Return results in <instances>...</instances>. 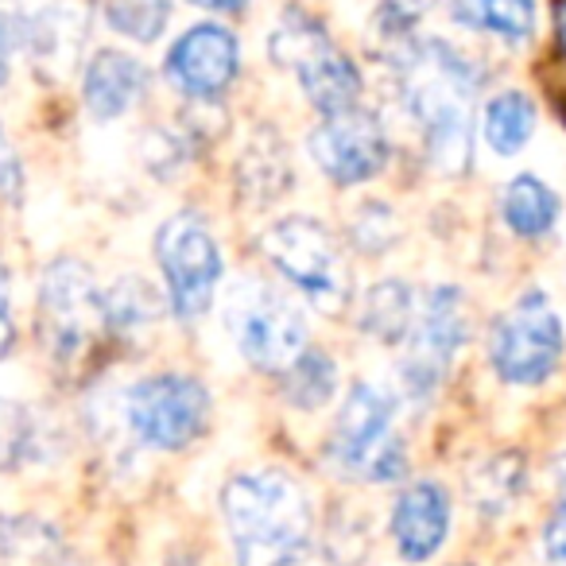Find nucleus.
Returning <instances> with one entry per match:
<instances>
[{
    "label": "nucleus",
    "instance_id": "nucleus-1",
    "mask_svg": "<svg viewBox=\"0 0 566 566\" xmlns=\"http://www.w3.org/2000/svg\"><path fill=\"white\" fill-rule=\"evenodd\" d=\"M403 109L423 133L427 159L442 175H462L473 159V94L481 74L442 40H408L392 48Z\"/></svg>",
    "mask_w": 566,
    "mask_h": 566
},
{
    "label": "nucleus",
    "instance_id": "nucleus-2",
    "mask_svg": "<svg viewBox=\"0 0 566 566\" xmlns=\"http://www.w3.org/2000/svg\"><path fill=\"white\" fill-rule=\"evenodd\" d=\"M218 504L237 566H295L311 551L315 504L292 473H233Z\"/></svg>",
    "mask_w": 566,
    "mask_h": 566
},
{
    "label": "nucleus",
    "instance_id": "nucleus-3",
    "mask_svg": "<svg viewBox=\"0 0 566 566\" xmlns=\"http://www.w3.org/2000/svg\"><path fill=\"white\" fill-rule=\"evenodd\" d=\"M260 252L323 315L338 318L354 303V268L323 221L307 213L280 218L260 233Z\"/></svg>",
    "mask_w": 566,
    "mask_h": 566
},
{
    "label": "nucleus",
    "instance_id": "nucleus-4",
    "mask_svg": "<svg viewBox=\"0 0 566 566\" xmlns=\"http://www.w3.org/2000/svg\"><path fill=\"white\" fill-rule=\"evenodd\" d=\"M109 334L105 292H97L90 268L78 260H55L40 283V342L51 365L78 377Z\"/></svg>",
    "mask_w": 566,
    "mask_h": 566
},
{
    "label": "nucleus",
    "instance_id": "nucleus-5",
    "mask_svg": "<svg viewBox=\"0 0 566 566\" xmlns=\"http://www.w3.org/2000/svg\"><path fill=\"white\" fill-rule=\"evenodd\" d=\"M331 462L346 478L388 485L408 473V450L396 434V396L357 380L346 392L331 434Z\"/></svg>",
    "mask_w": 566,
    "mask_h": 566
},
{
    "label": "nucleus",
    "instance_id": "nucleus-6",
    "mask_svg": "<svg viewBox=\"0 0 566 566\" xmlns=\"http://www.w3.org/2000/svg\"><path fill=\"white\" fill-rule=\"evenodd\" d=\"M226 331L244 361L260 373H272V377H280L307 349L303 311L292 303V295H283L280 287L260 280H241L229 292Z\"/></svg>",
    "mask_w": 566,
    "mask_h": 566
},
{
    "label": "nucleus",
    "instance_id": "nucleus-7",
    "mask_svg": "<svg viewBox=\"0 0 566 566\" xmlns=\"http://www.w3.org/2000/svg\"><path fill=\"white\" fill-rule=\"evenodd\" d=\"M566 349L563 318L543 287H527L489 331V361L504 385L535 388L551 380Z\"/></svg>",
    "mask_w": 566,
    "mask_h": 566
},
{
    "label": "nucleus",
    "instance_id": "nucleus-8",
    "mask_svg": "<svg viewBox=\"0 0 566 566\" xmlns=\"http://www.w3.org/2000/svg\"><path fill=\"white\" fill-rule=\"evenodd\" d=\"M156 260L167 283V307L179 323H195L210 311L221 283V249L198 213L182 210L156 233Z\"/></svg>",
    "mask_w": 566,
    "mask_h": 566
},
{
    "label": "nucleus",
    "instance_id": "nucleus-9",
    "mask_svg": "<svg viewBox=\"0 0 566 566\" xmlns=\"http://www.w3.org/2000/svg\"><path fill=\"white\" fill-rule=\"evenodd\" d=\"M470 342V303L458 287H434L403 338L400 388L408 400H431L447 380L458 349Z\"/></svg>",
    "mask_w": 566,
    "mask_h": 566
},
{
    "label": "nucleus",
    "instance_id": "nucleus-10",
    "mask_svg": "<svg viewBox=\"0 0 566 566\" xmlns=\"http://www.w3.org/2000/svg\"><path fill=\"white\" fill-rule=\"evenodd\" d=\"M125 416L133 434L151 450H187L210 427V392L202 380L159 373L128 392Z\"/></svg>",
    "mask_w": 566,
    "mask_h": 566
},
{
    "label": "nucleus",
    "instance_id": "nucleus-11",
    "mask_svg": "<svg viewBox=\"0 0 566 566\" xmlns=\"http://www.w3.org/2000/svg\"><path fill=\"white\" fill-rule=\"evenodd\" d=\"M307 148L315 167L334 187H361V182L377 179L392 156L380 117L361 105L323 117V125L311 133Z\"/></svg>",
    "mask_w": 566,
    "mask_h": 566
},
{
    "label": "nucleus",
    "instance_id": "nucleus-12",
    "mask_svg": "<svg viewBox=\"0 0 566 566\" xmlns=\"http://www.w3.org/2000/svg\"><path fill=\"white\" fill-rule=\"evenodd\" d=\"M164 71L179 94L195 102H218L241 71V43L221 24H195L167 51Z\"/></svg>",
    "mask_w": 566,
    "mask_h": 566
},
{
    "label": "nucleus",
    "instance_id": "nucleus-13",
    "mask_svg": "<svg viewBox=\"0 0 566 566\" xmlns=\"http://www.w3.org/2000/svg\"><path fill=\"white\" fill-rule=\"evenodd\" d=\"M450 520H454V509H450V493L439 485V481H411L392 504V543L400 551L403 563H427L442 551L450 535Z\"/></svg>",
    "mask_w": 566,
    "mask_h": 566
},
{
    "label": "nucleus",
    "instance_id": "nucleus-14",
    "mask_svg": "<svg viewBox=\"0 0 566 566\" xmlns=\"http://www.w3.org/2000/svg\"><path fill=\"white\" fill-rule=\"evenodd\" d=\"M287 71H295L307 102L315 105L323 117L342 113V109H354V105L361 102V71H357V63L346 55V51L334 48L331 35L318 40L315 48L303 51Z\"/></svg>",
    "mask_w": 566,
    "mask_h": 566
},
{
    "label": "nucleus",
    "instance_id": "nucleus-15",
    "mask_svg": "<svg viewBox=\"0 0 566 566\" xmlns=\"http://www.w3.org/2000/svg\"><path fill=\"white\" fill-rule=\"evenodd\" d=\"M17 40L24 43V51L43 74L63 78L78 63L82 40H86V20H82V12L74 4H43V9L28 12Z\"/></svg>",
    "mask_w": 566,
    "mask_h": 566
},
{
    "label": "nucleus",
    "instance_id": "nucleus-16",
    "mask_svg": "<svg viewBox=\"0 0 566 566\" xmlns=\"http://www.w3.org/2000/svg\"><path fill=\"white\" fill-rule=\"evenodd\" d=\"M148 90V71L125 51H97L82 78V97H86L90 117L117 120L133 109Z\"/></svg>",
    "mask_w": 566,
    "mask_h": 566
},
{
    "label": "nucleus",
    "instance_id": "nucleus-17",
    "mask_svg": "<svg viewBox=\"0 0 566 566\" xmlns=\"http://www.w3.org/2000/svg\"><path fill=\"white\" fill-rule=\"evenodd\" d=\"M563 202L558 195L539 179V175H516L509 187L501 190V218L524 241H539L558 226Z\"/></svg>",
    "mask_w": 566,
    "mask_h": 566
},
{
    "label": "nucleus",
    "instance_id": "nucleus-18",
    "mask_svg": "<svg viewBox=\"0 0 566 566\" xmlns=\"http://www.w3.org/2000/svg\"><path fill=\"white\" fill-rule=\"evenodd\" d=\"M237 179H241V195L252 206H272L280 202V195L295 182L292 164L283 156V144L275 140V133H256V140L244 148L241 164H237Z\"/></svg>",
    "mask_w": 566,
    "mask_h": 566
},
{
    "label": "nucleus",
    "instance_id": "nucleus-19",
    "mask_svg": "<svg viewBox=\"0 0 566 566\" xmlns=\"http://www.w3.org/2000/svg\"><path fill=\"white\" fill-rule=\"evenodd\" d=\"M416 295L403 280L373 283L361 300V331L380 346H403L411 323H416Z\"/></svg>",
    "mask_w": 566,
    "mask_h": 566
},
{
    "label": "nucleus",
    "instance_id": "nucleus-20",
    "mask_svg": "<svg viewBox=\"0 0 566 566\" xmlns=\"http://www.w3.org/2000/svg\"><path fill=\"white\" fill-rule=\"evenodd\" d=\"M527 485V470H524V458L516 450H504V454H493L481 470H473L470 478V504L473 512L481 516L496 520V516H509L516 509L520 493Z\"/></svg>",
    "mask_w": 566,
    "mask_h": 566
},
{
    "label": "nucleus",
    "instance_id": "nucleus-21",
    "mask_svg": "<svg viewBox=\"0 0 566 566\" xmlns=\"http://www.w3.org/2000/svg\"><path fill=\"white\" fill-rule=\"evenodd\" d=\"M454 20L470 32H489L520 48L535 32V0H454Z\"/></svg>",
    "mask_w": 566,
    "mask_h": 566
},
{
    "label": "nucleus",
    "instance_id": "nucleus-22",
    "mask_svg": "<svg viewBox=\"0 0 566 566\" xmlns=\"http://www.w3.org/2000/svg\"><path fill=\"white\" fill-rule=\"evenodd\" d=\"M283 400L300 411H318L338 396V365L326 349L307 346L287 369L280 373Z\"/></svg>",
    "mask_w": 566,
    "mask_h": 566
},
{
    "label": "nucleus",
    "instance_id": "nucleus-23",
    "mask_svg": "<svg viewBox=\"0 0 566 566\" xmlns=\"http://www.w3.org/2000/svg\"><path fill=\"white\" fill-rule=\"evenodd\" d=\"M481 133L496 156H516L535 133V102L520 90H504L485 105Z\"/></svg>",
    "mask_w": 566,
    "mask_h": 566
},
{
    "label": "nucleus",
    "instance_id": "nucleus-24",
    "mask_svg": "<svg viewBox=\"0 0 566 566\" xmlns=\"http://www.w3.org/2000/svg\"><path fill=\"white\" fill-rule=\"evenodd\" d=\"M105 315H109L113 334H136L156 326V318L164 315V300H159L156 287L144 283L140 275H128L113 292H105Z\"/></svg>",
    "mask_w": 566,
    "mask_h": 566
},
{
    "label": "nucleus",
    "instance_id": "nucleus-25",
    "mask_svg": "<svg viewBox=\"0 0 566 566\" xmlns=\"http://www.w3.org/2000/svg\"><path fill=\"white\" fill-rule=\"evenodd\" d=\"M59 555L51 527L35 520H0V566H48Z\"/></svg>",
    "mask_w": 566,
    "mask_h": 566
},
{
    "label": "nucleus",
    "instance_id": "nucleus-26",
    "mask_svg": "<svg viewBox=\"0 0 566 566\" xmlns=\"http://www.w3.org/2000/svg\"><path fill=\"white\" fill-rule=\"evenodd\" d=\"M105 24L133 43H156L171 24V0H109Z\"/></svg>",
    "mask_w": 566,
    "mask_h": 566
},
{
    "label": "nucleus",
    "instance_id": "nucleus-27",
    "mask_svg": "<svg viewBox=\"0 0 566 566\" xmlns=\"http://www.w3.org/2000/svg\"><path fill=\"white\" fill-rule=\"evenodd\" d=\"M32 447V416L24 403L0 396V473L17 470Z\"/></svg>",
    "mask_w": 566,
    "mask_h": 566
},
{
    "label": "nucleus",
    "instance_id": "nucleus-28",
    "mask_svg": "<svg viewBox=\"0 0 566 566\" xmlns=\"http://www.w3.org/2000/svg\"><path fill=\"white\" fill-rule=\"evenodd\" d=\"M434 9V0H380L377 12V32L385 35L388 51L400 48V43L411 40L416 24Z\"/></svg>",
    "mask_w": 566,
    "mask_h": 566
},
{
    "label": "nucleus",
    "instance_id": "nucleus-29",
    "mask_svg": "<svg viewBox=\"0 0 566 566\" xmlns=\"http://www.w3.org/2000/svg\"><path fill=\"white\" fill-rule=\"evenodd\" d=\"M543 558L551 566H566V454L555 465V509L543 524Z\"/></svg>",
    "mask_w": 566,
    "mask_h": 566
},
{
    "label": "nucleus",
    "instance_id": "nucleus-30",
    "mask_svg": "<svg viewBox=\"0 0 566 566\" xmlns=\"http://www.w3.org/2000/svg\"><path fill=\"white\" fill-rule=\"evenodd\" d=\"M20 190H24V171H20V159H17V151H12L9 136L0 128V195L20 198Z\"/></svg>",
    "mask_w": 566,
    "mask_h": 566
},
{
    "label": "nucleus",
    "instance_id": "nucleus-31",
    "mask_svg": "<svg viewBox=\"0 0 566 566\" xmlns=\"http://www.w3.org/2000/svg\"><path fill=\"white\" fill-rule=\"evenodd\" d=\"M12 346H17V326L9 311V272L0 268V357H9Z\"/></svg>",
    "mask_w": 566,
    "mask_h": 566
},
{
    "label": "nucleus",
    "instance_id": "nucleus-32",
    "mask_svg": "<svg viewBox=\"0 0 566 566\" xmlns=\"http://www.w3.org/2000/svg\"><path fill=\"white\" fill-rule=\"evenodd\" d=\"M12 51H17V28H12V20L0 12V86L9 82Z\"/></svg>",
    "mask_w": 566,
    "mask_h": 566
},
{
    "label": "nucleus",
    "instance_id": "nucleus-33",
    "mask_svg": "<svg viewBox=\"0 0 566 566\" xmlns=\"http://www.w3.org/2000/svg\"><path fill=\"white\" fill-rule=\"evenodd\" d=\"M555 43H558V55L566 59V0H555Z\"/></svg>",
    "mask_w": 566,
    "mask_h": 566
},
{
    "label": "nucleus",
    "instance_id": "nucleus-34",
    "mask_svg": "<svg viewBox=\"0 0 566 566\" xmlns=\"http://www.w3.org/2000/svg\"><path fill=\"white\" fill-rule=\"evenodd\" d=\"M198 9H210V12H241L249 0H190Z\"/></svg>",
    "mask_w": 566,
    "mask_h": 566
}]
</instances>
